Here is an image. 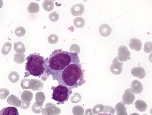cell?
<instances>
[{
    "instance_id": "6da1fadb",
    "label": "cell",
    "mask_w": 152,
    "mask_h": 115,
    "mask_svg": "<svg viewBox=\"0 0 152 115\" xmlns=\"http://www.w3.org/2000/svg\"><path fill=\"white\" fill-rule=\"evenodd\" d=\"M45 61V73L48 76L51 75L53 79L65 68L72 63H80V59L76 53L56 49L46 58Z\"/></svg>"
},
{
    "instance_id": "7a4b0ae2",
    "label": "cell",
    "mask_w": 152,
    "mask_h": 115,
    "mask_svg": "<svg viewBox=\"0 0 152 115\" xmlns=\"http://www.w3.org/2000/svg\"><path fill=\"white\" fill-rule=\"evenodd\" d=\"M55 80H56L59 85L71 89L77 88L86 83L84 70L80 63L71 64L58 74Z\"/></svg>"
},
{
    "instance_id": "3957f363",
    "label": "cell",
    "mask_w": 152,
    "mask_h": 115,
    "mask_svg": "<svg viewBox=\"0 0 152 115\" xmlns=\"http://www.w3.org/2000/svg\"><path fill=\"white\" fill-rule=\"evenodd\" d=\"M26 60L24 77L30 75L40 77L45 72V61L39 54H31L26 58Z\"/></svg>"
},
{
    "instance_id": "277c9868",
    "label": "cell",
    "mask_w": 152,
    "mask_h": 115,
    "mask_svg": "<svg viewBox=\"0 0 152 115\" xmlns=\"http://www.w3.org/2000/svg\"><path fill=\"white\" fill-rule=\"evenodd\" d=\"M51 88L53 90L52 98L58 102V104H64L68 101L72 94L71 89L62 85H59L57 86H52Z\"/></svg>"
},
{
    "instance_id": "5b68a950",
    "label": "cell",
    "mask_w": 152,
    "mask_h": 115,
    "mask_svg": "<svg viewBox=\"0 0 152 115\" xmlns=\"http://www.w3.org/2000/svg\"><path fill=\"white\" fill-rule=\"evenodd\" d=\"M60 113L61 109L52 102L47 103L42 112V115H59Z\"/></svg>"
},
{
    "instance_id": "8992f818",
    "label": "cell",
    "mask_w": 152,
    "mask_h": 115,
    "mask_svg": "<svg viewBox=\"0 0 152 115\" xmlns=\"http://www.w3.org/2000/svg\"><path fill=\"white\" fill-rule=\"evenodd\" d=\"M117 58L121 61H126L130 58V52L125 45H121L119 47Z\"/></svg>"
},
{
    "instance_id": "52a82bcc",
    "label": "cell",
    "mask_w": 152,
    "mask_h": 115,
    "mask_svg": "<svg viewBox=\"0 0 152 115\" xmlns=\"http://www.w3.org/2000/svg\"><path fill=\"white\" fill-rule=\"evenodd\" d=\"M122 66L123 63L119 62L117 57L114 58L112 61V64L110 67V72L112 74L116 75L121 74L122 71Z\"/></svg>"
},
{
    "instance_id": "ba28073f",
    "label": "cell",
    "mask_w": 152,
    "mask_h": 115,
    "mask_svg": "<svg viewBox=\"0 0 152 115\" xmlns=\"http://www.w3.org/2000/svg\"><path fill=\"white\" fill-rule=\"evenodd\" d=\"M43 88V82L37 79H28V86L27 89L33 91H40Z\"/></svg>"
},
{
    "instance_id": "9c48e42d",
    "label": "cell",
    "mask_w": 152,
    "mask_h": 115,
    "mask_svg": "<svg viewBox=\"0 0 152 115\" xmlns=\"http://www.w3.org/2000/svg\"><path fill=\"white\" fill-rule=\"evenodd\" d=\"M135 100V95L130 91V89H126L122 95V102L124 104L130 105Z\"/></svg>"
},
{
    "instance_id": "30bf717a",
    "label": "cell",
    "mask_w": 152,
    "mask_h": 115,
    "mask_svg": "<svg viewBox=\"0 0 152 115\" xmlns=\"http://www.w3.org/2000/svg\"><path fill=\"white\" fill-rule=\"evenodd\" d=\"M143 90V86L142 83L138 80H134L131 84L130 91L133 94H140Z\"/></svg>"
},
{
    "instance_id": "8fae6325",
    "label": "cell",
    "mask_w": 152,
    "mask_h": 115,
    "mask_svg": "<svg viewBox=\"0 0 152 115\" xmlns=\"http://www.w3.org/2000/svg\"><path fill=\"white\" fill-rule=\"evenodd\" d=\"M84 11V7L81 4H76L71 8V13L74 16H79Z\"/></svg>"
},
{
    "instance_id": "7c38bea8",
    "label": "cell",
    "mask_w": 152,
    "mask_h": 115,
    "mask_svg": "<svg viewBox=\"0 0 152 115\" xmlns=\"http://www.w3.org/2000/svg\"><path fill=\"white\" fill-rule=\"evenodd\" d=\"M131 74L134 77H136L139 79H143L145 76V71L142 67H136L132 69Z\"/></svg>"
},
{
    "instance_id": "4fadbf2b",
    "label": "cell",
    "mask_w": 152,
    "mask_h": 115,
    "mask_svg": "<svg viewBox=\"0 0 152 115\" xmlns=\"http://www.w3.org/2000/svg\"><path fill=\"white\" fill-rule=\"evenodd\" d=\"M129 47L131 49L136 51H139L141 49L142 43L141 41L136 38H133L129 41Z\"/></svg>"
},
{
    "instance_id": "5bb4252c",
    "label": "cell",
    "mask_w": 152,
    "mask_h": 115,
    "mask_svg": "<svg viewBox=\"0 0 152 115\" xmlns=\"http://www.w3.org/2000/svg\"><path fill=\"white\" fill-rule=\"evenodd\" d=\"M7 102L10 105H12L14 107H21V101L15 95H10L7 98Z\"/></svg>"
},
{
    "instance_id": "9a60e30c",
    "label": "cell",
    "mask_w": 152,
    "mask_h": 115,
    "mask_svg": "<svg viewBox=\"0 0 152 115\" xmlns=\"http://www.w3.org/2000/svg\"><path fill=\"white\" fill-rule=\"evenodd\" d=\"M0 115H19V113L15 107L11 106L2 108L0 111Z\"/></svg>"
},
{
    "instance_id": "2e32d148",
    "label": "cell",
    "mask_w": 152,
    "mask_h": 115,
    "mask_svg": "<svg viewBox=\"0 0 152 115\" xmlns=\"http://www.w3.org/2000/svg\"><path fill=\"white\" fill-rule=\"evenodd\" d=\"M111 32H112L111 27L106 24H103L101 25L99 27V33L102 36H104V37L109 36L111 34Z\"/></svg>"
},
{
    "instance_id": "e0dca14e",
    "label": "cell",
    "mask_w": 152,
    "mask_h": 115,
    "mask_svg": "<svg viewBox=\"0 0 152 115\" xmlns=\"http://www.w3.org/2000/svg\"><path fill=\"white\" fill-rule=\"evenodd\" d=\"M115 110L117 115H127L126 107L122 102H119L115 105Z\"/></svg>"
},
{
    "instance_id": "ac0fdd59",
    "label": "cell",
    "mask_w": 152,
    "mask_h": 115,
    "mask_svg": "<svg viewBox=\"0 0 152 115\" xmlns=\"http://www.w3.org/2000/svg\"><path fill=\"white\" fill-rule=\"evenodd\" d=\"M27 11L30 14H36L39 11V5L35 2H31L27 7Z\"/></svg>"
},
{
    "instance_id": "d6986e66",
    "label": "cell",
    "mask_w": 152,
    "mask_h": 115,
    "mask_svg": "<svg viewBox=\"0 0 152 115\" xmlns=\"http://www.w3.org/2000/svg\"><path fill=\"white\" fill-rule=\"evenodd\" d=\"M14 49L17 53L18 54H24L26 51L25 46L24 43L21 41L14 43Z\"/></svg>"
},
{
    "instance_id": "ffe728a7",
    "label": "cell",
    "mask_w": 152,
    "mask_h": 115,
    "mask_svg": "<svg viewBox=\"0 0 152 115\" xmlns=\"http://www.w3.org/2000/svg\"><path fill=\"white\" fill-rule=\"evenodd\" d=\"M45 100V96L43 92H38L35 95V101L37 105L39 106H42L44 101Z\"/></svg>"
},
{
    "instance_id": "44dd1931",
    "label": "cell",
    "mask_w": 152,
    "mask_h": 115,
    "mask_svg": "<svg viewBox=\"0 0 152 115\" xmlns=\"http://www.w3.org/2000/svg\"><path fill=\"white\" fill-rule=\"evenodd\" d=\"M21 98L22 101L26 102H30L33 98V94L31 91L25 90L22 92L21 95Z\"/></svg>"
},
{
    "instance_id": "7402d4cb",
    "label": "cell",
    "mask_w": 152,
    "mask_h": 115,
    "mask_svg": "<svg viewBox=\"0 0 152 115\" xmlns=\"http://www.w3.org/2000/svg\"><path fill=\"white\" fill-rule=\"evenodd\" d=\"M135 106L136 109L140 111H144L147 108V104L144 101L141 100H138L135 101Z\"/></svg>"
},
{
    "instance_id": "603a6c76",
    "label": "cell",
    "mask_w": 152,
    "mask_h": 115,
    "mask_svg": "<svg viewBox=\"0 0 152 115\" xmlns=\"http://www.w3.org/2000/svg\"><path fill=\"white\" fill-rule=\"evenodd\" d=\"M42 7L46 11H50L53 9L54 3L52 1H44L42 3Z\"/></svg>"
},
{
    "instance_id": "cb8c5ba5",
    "label": "cell",
    "mask_w": 152,
    "mask_h": 115,
    "mask_svg": "<svg viewBox=\"0 0 152 115\" xmlns=\"http://www.w3.org/2000/svg\"><path fill=\"white\" fill-rule=\"evenodd\" d=\"M11 47H12V44L10 42H5L1 48V53L4 55H8L11 50Z\"/></svg>"
},
{
    "instance_id": "d4e9b609",
    "label": "cell",
    "mask_w": 152,
    "mask_h": 115,
    "mask_svg": "<svg viewBox=\"0 0 152 115\" xmlns=\"http://www.w3.org/2000/svg\"><path fill=\"white\" fill-rule=\"evenodd\" d=\"M20 76L18 73L15 71H12L8 75V79L11 83H16L18 81Z\"/></svg>"
},
{
    "instance_id": "484cf974",
    "label": "cell",
    "mask_w": 152,
    "mask_h": 115,
    "mask_svg": "<svg viewBox=\"0 0 152 115\" xmlns=\"http://www.w3.org/2000/svg\"><path fill=\"white\" fill-rule=\"evenodd\" d=\"M25 54H18L15 53L14 56V61L17 64H20L24 63L25 60Z\"/></svg>"
},
{
    "instance_id": "4316f807",
    "label": "cell",
    "mask_w": 152,
    "mask_h": 115,
    "mask_svg": "<svg viewBox=\"0 0 152 115\" xmlns=\"http://www.w3.org/2000/svg\"><path fill=\"white\" fill-rule=\"evenodd\" d=\"M74 25L77 28L83 27L85 24V21L83 17H76L73 21Z\"/></svg>"
},
{
    "instance_id": "83f0119b",
    "label": "cell",
    "mask_w": 152,
    "mask_h": 115,
    "mask_svg": "<svg viewBox=\"0 0 152 115\" xmlns=\"http://www.w3.org/2000/svg\"><path fill=\"white\" fill-rule=\"evenodd\" d=\"M73 115H84V110L83 107L80 105L74 106L72 109Z\"/></svg>"
},
{
    "instance_id": "f1b7e54d",
    "label": "cell",
    "mask_w": 152,
    "mask_h": 115,
    "mask_svg": "<svg viewBox=\"0 0 152 115\" xmlns=\"http://www.w3.org/2000/svg\"><path fill=\"white\" fill-rule=\"evenodd\" d=\"M104 108V106L101 104H97L96 105H95L93 110H92V112L93 113V114H100L103 111Z\"/></svg>"
},
{
    "instance_id": "f546056e",
    "label": "cell",
    "mask_w": 152,
    "mask_h": 115,
    "mask_svg": "<svg viewBox=\"0 0 152 115\" xmlns=\"http://www.w3.org/2000/svg\"><path fill=\"white\" fill-rule=\"evenodd\" d=\"M14 32H15V34L17 36L21 37V36H23L25 35L26 30H25V29L24 27L20 26V27H17L15 29Z\"/></svg>"
},
{
    "instance_id": "4dcf8cb0",
    "label": "cell",
    "mask_w": 152,
    "mask_h": 115,
    "mask_svg": "<svg viewBox=\"0 0 152 115\" xmlns=\"http://www.w3.org/2000/svg\"><path fill=\"white\" fill-rule=\"evenodd\" d=\"M49 19L52 22H56L59 19V14L56 11H53L49 15Z\"/></svg>"
},
{
    "instance_id": "1f68e13d",
    "label": "cell",
    "mask_w": 152,
    "mask_h": 115,
    "mask_svg": "<svg viewBox=\"0 0 152 115\" xmlns=\"http://www.w3.org/2000/svg\"><path fill=\"white\" fill-rule=\"evenodd\" d=\"M31 110L33 113H34L36 114L40 113L42 112L43 107L42 106H39V105H37L36 102H34V103H33V105L31 106Z\"/></svg>"
},
{
    "instance_id": "d6a6232c",
    "label": "cell",
    "mask_w": 152,
    "mask_h": 115,
    "mask_svg": "<svg viewBox=\"0 0 152 115\" xmlns=\"http://www.w3.org/2000/svg\"><path fill=\"white\" fill-rule=\"evenodd\" d=\"M9 94H10V91L7 88L0 89V98L1 99L5 100Z\"/></svg>"
},
{
    "instance_id": "836d02e7",
    "label": "cell",
    "mask_w": 152,
    "mask_h": 115,
    "mask_svg": "<svg viewBox=\"0 0 152 115\" xmlns=\"http://www.w3.org/2000/svg\"><path fill=\"white\" fill-rule=\"evenodd\" d=\"M48 42L51 44H55L58 41V37L55 34H50L48 38Z\"/></svg>"
},
{
    "instance_id": "e575fe53",
    "label": "cell",
    "mask_w": 152,
    "mask_h": 115,
    "mask_svg": "<svg viewBox=\"0 0 152 115\" xmlns=\"http://www.w3.org/2000/svg\"><path fill=\"white\" fill-rule=\"evenodd\" d=\"M81 100V96L79 93H74L73 96L71 98V102L72 103L79 102Z\"/></svg>"
},
{
    "instance_id": "d590c367",
    "label": "cell",
    "mask_w": 152,
    "mask_h": 115,
    "mask_svg": "<svg viewBox=\"0 0 152 115\" xmlns=\"http://www.w3.org/2000/svg\"><path fill=\"white\" fill-rule=\"evenodd\" d=\"M144 51L146 53H150L152 52V42H151L148 41L144 43Z\"/></svg>"
},
{
    "instance_id": "8d00e7d4",
    "label": "cell",
    "mask_w": 152,
    "mask_h": 115,
    "mask_svg": "<svg viewBox=\"0 0 152 115\" xmlns=\"http://www.w3.org/2000/svg\"><path fill=\"white\" fill-rule=\"evenodd\" d=\"M77 49H79L80 47L78 45H76V44H73L71 46H70V51L71 52H74V53H76V54H78L80 52V51H77Z\"/></svg>"
},
{
    "instance_id": "74e56055",
    "label": "cell",
    "mask_w": 152,
    "mask_h": 115,
    "mask_svg": "<svg viewBox=\"0 0 152 115\" xmlns=\"http://www.w3.org/2000/svg\"><path fill=\"white\" fill-rule=\"evenodd\" d=\"M113 110H114V109L112 107L104 105V108L103 112H104V113H107V112H108V113H109V114H114V111Z\"/></svg>"
},
{
    "instance_id": "f35d334b",
    "label": "cell",
    "mask_w": 152,
    "mask_h": 115,
    "mask_svg": "<svg viewBox=\"0 0 152 115\" xmlns=\"http://www.w3.org/2000/svg\"><path fill=\"white\" fill-rule=\"evenodd\" d=\"M30 105V102H26L24 101H21V109H27L28 108Z\"/></svg>"
},
{
    "instance_id": "ab89813d",
    "label": "cell",
    "mask_w": 152,
    "mask_h": 115,
    "mask_svg": "<svg viewBox=\"0 0 152 115\" xmlns=\"http://www.w3.org/2000/svg\"><path fill=\"white\" fill-rule=\"evenodd\" d=\"M84 115H94V114L92 112V110L91 108H88L85 111Z\"/></svg>"
},
{
    "instance_id": "60d3db41",
    "label": "cell",
    "mask_w": 152,
    "mask_h": 115,
    "mask_svg": "<svg viewBox=\"0 0 152 115\" xmlns=\"http://www.w3.org/2000/svg\"><path fill=\"white\" fill-rule=\"evenodd\" d=\"M148 59H149V61L152 63V52L150 53L149 57H148Z\"/></svg>"
},
{
    "instance_id": "b9f144b4",
    "label": "cell",
    "mask_w": 152,
    "mask_h": 115,
    "mask_svg": "<svg viewBox=\"0 0 152 115\" xmlns=\"http://www.w3.org/2000/svg\"><path fill=\"white\" fill-rule=\"evenodd\" d=\"M97 115H113V114H109V113H100L99 114H97Z\"/></svg>"
},
{
    "instance_id": "7bdbcfd3",
    "label": "cell",
    "mask_w": 152,
    "mask_h": 115,
    "mask_svg": "<svg viewBox=\"0 0 152 115\" xmlns=\"http://www.w3.org/2000/svg\"><path fill=\"white\" fill-rule=\"evenodd\" d=\"M2 5H3V2L2 1H0V8H2Z\"/></svg>"
},
{
    "instance_id": "ee69618b",
    "label": "cell",
    "mask_w": 152,
    "mask_h": 115,
    "mask_svg": "<svg viewBox=\"0 0 152 115\" xmlns=\"http://www.w3.org/2000/svg\"><path fill=\"white\" fill-rule=\"evenodd\" d=\"M129 115H140V114L138 113H132V114H131Z\"/></svg>"
},
{
    "instance_id": "f6af8a7d",
    "label": "cell",
    "mask_w": 152,
    "mask_h": 115,
    "mask_svg": "<svg viewBox=\"0 0 152 115\" xmlns=\"http://www.w3.org/2000/svg\"><path fill=\"white\" fill-rule=\"evenodd\" d=\"M150 113L152 114V108H151V110H150Z\"/></svg>"
},
{
    "instance_id": "bcb514c9",
    "label": "cell",
    "mask_w": 152,
    "mask_h": 115,
    "mask_svg": "<svg viewBox=\"0 0 152 115\" xmlns=\"http://www.w3.org/2000/svg\"><path fill=\"white\" fill-rule=\"evenodd\" d=\"M143 115H147V114H143Z\"/></svg>"
}]
</instances>
